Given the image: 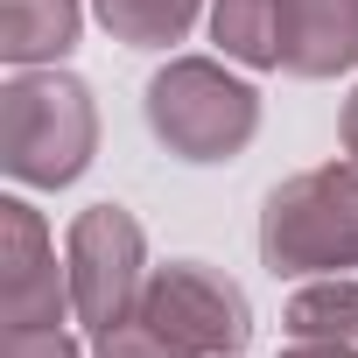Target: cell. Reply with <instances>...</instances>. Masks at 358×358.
Returning <instances> with one entry per match:
<instances>
[{"instance_id":"1","label":"cell","mask_w":358,"mask_h":358,"mask_svg":"<svg viewBox=\"0 0 358 358\" xmlns=\"http://www.w3.org/2000/svg\"><path fill=\"white\" fill-rule=\"evenodd\" d=\"M267 260L274 274L351 267L358 260V169H323L267 204Z\"/></svg>"},{"instance_id":"2","label":"cell","mask_w":358,"mask_h":358,"mask_svg":"<svg viewBox=\"0 0 358 358\" xmlns=\"http://www.w3.org/2000/svg\"><path fill=\"white\" fill-rule=\"evenodd\" d=\"M148 113H155V134L183 148L190 162H218L253 134V92L225 85L211 64H176L169 78H155Z\"/></svg>"},{"instance_id":"3","label":"cell","mask_w":358,"mask_h":358,"mask_svg":"<svg viewBox=\"0 0 358 358\" xmlns=\"http://www.w3.org/2000/svg\"><path fill=\"white\" fill-rule=\"evenodd\" d=\"M8 162L15 176H36V183H64V176L85 169L92 148V106L78 85H15L8 99Z\"/></svg>"},{"instance_id":"4","label":"cell","mask_w":358,"mask_h":358,"mask_svg":"<svg viewBox=\"0 0 358 358\" xmlns=\"http://www.w3.org/2000/svg\"><path fill=\"white\" fill-rule=\"evenodd\" d=\"M148 323L162 344L176 351H218V344H239L246 337V309L225 281L197 274V267H169L155 281V302H148Z\"/></svg>"},{"instance_id":"5","label":"cell","mask_w":358,"mask_h":358,"mask_svg":"<svg viewBox=\"0 0 358 358\" xmlns=\"http://www.w3.org/2000/svg\"><path fill=\"white\" fill-rule=\"evenodd\" d=\"M358 50V0H274V64L316 78L351 64Z\"/></svg>"},{"instance_id":"6","label":"cell","mask_w":358,"mask_h":358,"mask_svg":"<svg viewBox=\"0 0 358 358\" xmlns=\"http://www.w3.org/2000/svg\"><path fill=\"white\" fill-rule=\"evenodd\" d=\"M71 29H78V8H71V0H8V50H15V57L71 50Z\"/></svg>"},{"instance_id":"7","label":"cell","mask_w":358,"mask_h":358,"mask_svg":"<svg viewBox=\"0 0 358 358\" xmlns=\"http://www.w3.org/2000/svg\"><path fill=\"white\" fill-rule=\"evenodd\" d=\"M99 8H106V22H113L120 36H134V43H176L183 22H190V0H99Z\"/></svg>"},{"instance_id":"8","label":"cell","mask_w":358,"mask_h":358,"mask_svg":"<svg viewBox=\"0 0 358 358\" xmlns=\"http://www.w3.org/2000/svg\"><path fill=\"white\" fill-rule=\"evenodd\" d=\"M344 134H351V148H358V106H351V120H344Z\"/></svg>"},{"instance_id":"9","label":"cell","mask_w":358,"mask_h":358,"mask_svg":"<svg viewBox=\"0 0 358 358\" xmlns=\"http://www.w3.org/2000/svg\"><path fill=\"white\" fill-rule=\"evenodd\" d=\"M302 358H337V351H302Z\"/></svg>"}]
</instances>
